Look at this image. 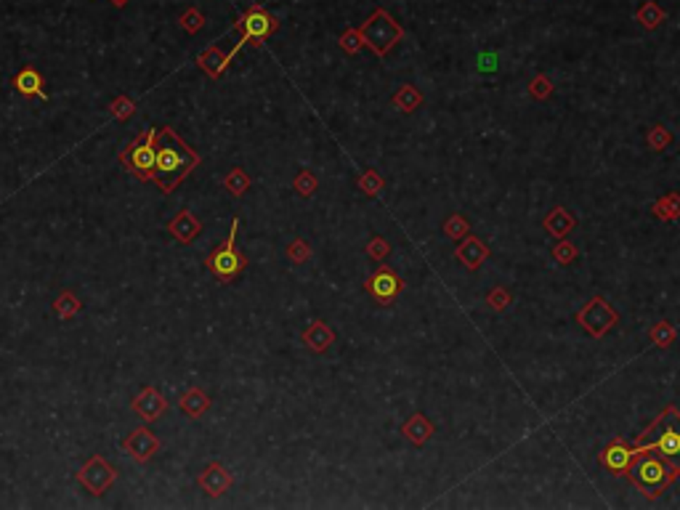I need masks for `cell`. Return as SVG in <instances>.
I'll return each mask as SVG.
<instances>
[{
    "label": "cell",
    "mask_w": 680,
    "mask_h": 510,
    "mask_svg": "<svg viewBox=\"0 0 680 510\" xmlns=\"http://www.w3.org/2000/svg\"><path fill=\"white\" fill-rule=\"evenodd\" d=\"M656 449H659L662 455H667V457H678L680 455V434L678 431H665L662 439L656 441Z\"/></svg>",
    "instance_id": "obj_23"
},
{
    "label": "cell",
    "mask_w": 680,
    "mask_h": 510,
    "mask_svg": "<svg viewBox=\"0 0 680 510\" xmlns=\"http://www.w3.org/2000/svg\"><path fill=\"white\" fill-rule=\"evenodd\" d=\"M665 471H667V468H665L656 457H646L635 465L632 476H635V481H641L643 486H659L662 481H665Z\"/></svg>",
    "instance_id": "obj_16"
},
{
    "label": "cell",
    "mask_w": 680,
    "mask_h": 510,
    "mask_svg": "<svg viewBox=\"0 0 680 510\" xmlns=\"http://www.w3.org/2000/svg\"><path fill=\"white\" fill-rule=\"evenodd\" d=\"M123 449L130 460L136 462H149L160 452V439L151 434L149 428H136L123 439Z\"/></svg>",
    "instance_id": "obj_8"
},
{
    "label": "cell",
    "mask_w": 680,
    "mask_h": 510,
    "mask_svg": "<svg viewBox=\"0 0 680 510\" xmlns=\"http://www.w3.org/2000/svg\"><path fill=\"white\" fill-rule=\"evenodd\" d=\"M157 133L160 127H149L144 139L130 141L123 154H120V163L136 176L139 181H151L154 179V163H157Z\"/></svg>",
    "instance_id": "obj_3"
},
{
    "label": "cell",
    "mask_w": 680,
    "mask_h": 510,
    "mask_svg": "<svg viewBox=\"0 0 680 510\" xmlns=\"http://www.w3.org/2000/svg\"><path fill=\"white\" fill-rule=\"evenodd\" d=\"M402 434L407 436L412 444H426V439L433 434V425H430L423 415H415V418H409V420L404 422Z\"/></svg>",
    "instance_id": "obj_18"
},
{
    "label": "cell",
    "mask_w": 680,
    "mask_h": 510,
    "mask_svg": "<svg viewBox=\"0 0 680 510\" xmlns=\"http://www.w3.org/2000/svg\"><path fill=\"white\" fill-rule=\"evenodd\" d=\"M479 64H481L479 67L481 72H497V56L494 53H484L479 59Z\"/></svg>",
    "instance_id": "obj_30"
},
{
    "label": "cell",
    "mask_w": 680,
    "mask_h": 510,
    "mask_svg": "<svg viewBox=\"0 0 680 510\" xmlns=\"http://www.w3.org/2000/svg\"><path fill=\"white\" fill-rule=\"evenodd\" d=\"M77 481L86 486L90 495L101 497V495H107V489L117 481V471H114L112 465L101 457V455H93V457L77 471Z\"/></svg>",
    "instance_id": "obj_6"
},
{
    "label": "cell",
    "mask_w": 680,
    "mask_h": 510,
    "mask_svg": "<svg viewBox=\"0 0 680 510\" xmlns=\"http://www.w3.org/2000/svg\"><path fill=\"white\" fill-rule=\"evenodd\" d=\"M250 176H247V170H242V167H231L226 173V179H224V186H226V191L231 194V197H242L245 191L250 189Z\"/></svg>",
    "instance_id": "obj_20"
},
{
    "label": "cell",
    "mask_w": 680,
    "mask_h": 510,
    "mask_svg": "<svg viewBox=\"0 0 680 510\" xmlns=\"http://www.w3.org/2000/svg\"><path fill=\"white\" fill-rule=\"evenodd\" d=\"M237 231H240V218L231 221V231L224 240V244H218L213 253L208 255V268L218 282H231L247 268V258H242V253H237Z\"/></svg>",
    "instance_id": "obj_2"
},
{
    "label": "cell",
    "mask_w": 680,
    "mask_h": 510,
    "mask_svg": "<svg viewBox=\"0 0 680 510\" xmlns=\"http://www.w3.org/2000/svg\"><path fill=\"white\" fill-rule=\"evenodd\" d=\"M237 29H240L242 38H240V43H237V46L229 51V59H234L245 43L264 46L266 38H268V35H274V32L279 29V22H277V16H271L268 11H264L261 6H255V8H250V11L245 13L240 22H237Z\"/></svg>",
    "instance_id": "obj_5"
},
{
    "label": "cell",
    "mask_w": 680,
    "mask_h": 510,
    "mask_svg": "<svg viewBox=\"0 0 680 510\" xmlns=\"http://www.w3.org/2000/svg\"><path fill=\"white\" fill-rule=\"evenodd\" d=\"M231 484H234V478H231V473H229V468L224 462H208L205 465V471L200 476V489L208 497L215 499L221 497V495H226L229 489H231Z\"/></svg>",
    "instance_id": "obj_10"
},
{
    "label": "cell",
    "mask_w": 680,
    "mask_h": 510,
    "mask_svg": "<svg viewBox=\"0 0 680 510\" xmlns=\"http://www.w3.org/2000/svg\"><path fill=\"white\" fill-rule=\"evenodd\" d=\"M303 345L308 348V351H314V354H325L329 345L335 343V332H332V327H329L325 319H316V322H311L306 330H303Z\"/></svg>",
    "instance_id": "obj_12"
},
{
    "label": "cell",
    "mask_w": 680,
    "mask_h": 510,
    "mask_svg": "<svg viewBox=\"0 0 680 510\" xmlns=\"http://www.w3.org/2000/svg\"><path fill=\"white\" fill-rule=\"evenodd\" d=\"M292 189H295V194H301V197H311L319 189V181H316V176L311 170H301L295 176V181H292Z\"/></svg>",
    "instance_id": "obj_21"
},
{
    "label": "cell",
    "mask_w": 680,
    "mask_h": 510,
    "mask_svg": "<svg viewBox=\"0 0 680 510\" xmlns=\"http://www.w3.org/2000/svg\"><path fill=\"white\" fill-rule=\"evenodd\" d=\"M197 64H200L202 72H208L213 80H218V77L226 72V67L231 64V59H229V53H224L218 46H210L208 51L197 56Z\"/></svg>",
    "instance_id": "obj_15"
},
{
    "label": "cell",
    "mask_w": 680,
    "mask_h": 510,
    "mask_svg": "<svg viewBox=\"0 0 680 510\" xmlns=\"http://www.w3.org/2000/svg\"><path fill=\"white\" fill-rule=\"evenodd\" d=\"M402 280H399V274L393 271V268H388V266H380L369 280H367V284H365V290L378 303H393V298H399V293H402Z\"/></svg>",
    "instance_id": "obj_7"
},
{
    "label": "cell",
    "mask_w": 680,
    "mask_h": 510,
    "mask_svg": "<svg viewBox=\"0 0 680 510\" xmlns=\"http://www.w3.org/2000/svg\"><path fill=\"white\" fill-rule=\"evenodd\" d=\"M109 109H112L114 120H120V123H123V120H128V117L136 115V104L130 102L128 96H117V99L109 104Z\"/></svg>",
    "instance_id": "obj_26"
},
{
    "label": "cell",
    "mask_w": 680,
    "mask_h": 510,
    "mask_svg": "<svg viewBox=\"0 0 680 510\" xmlns=\"http://www.w3.org/2000/svg\"><path fill=\"white\" fill-rule=\"evenodd\" d=\"M178 407L184 409L191 420H200L202 415L213 407V401H210V396L205 394L202 388H186L181 394V399H178Z\"/></svg>",
    "instance_id": "obj_14"
},
{
    "label": "cell",
    "mask_w": 680,
    "mask_h": 510,
    "mask_svg": "<svg viewBox=\"0 0 680 510\" xmlns=\"http://www.w3.org/2000/svg\"><path fill=\"white\" fill-rule=\"evenodd\" d=\"M367 255H369V258H375V261H383V258L388 255V242H386L383 237H375L372 242L367 244Z\"/></svg>",
    "instance_id": "obj_29"
},
{
    "label": "cell",
    "mask_w": 680,
    "mask_h": 510,
    "mask_svg": "<svg viewBox=\"0 0 680 510\" xmlns=\"http://www.w3.org/2000/svg\"><path fill=\"white\" fill-rule=\"evenodd\" d=\"M362 46H365V38H362L359 29H348V32L340 35V48H343L346 53H356Z\"/></svg>",
    "instance_id": "obj_27"
},
{
    "label": "cell",
    "mask_w": 680,
    "mask_h": 510,
    "mask_svg": "<svg viewBox=\"0 0 680 510\" xmlns=\"http://www.w3.org/2000/svg\"><path fill=\"white\" fill-rule=\"evenodd\" d=\"M130 407H133V412L144 422H154L157 418H163L165 412H168V399L154 385H147L144 391H139V396H133Z\"/></svg>",
    "instance_id": "obj_9"
},
{
    "label": "cell",
    "mask_w": 680,
    "mask_h": 510,
    "mask_svg": "<svg viewBox=\"0 0 680 510\" xmlns=\"http://www.w3.org/2000/svg\"><path fill=\"white\" fill-rule=\"evenodd\" d=\"M359 189L365 191V194H369V197L380 194L383 191V179L378 176V170H365L359 176Z\"/></svg>",
    "instance_id": "obj_24"
},
{
    "label": "cell",
    "mask_w": 680,
    "mask_h": 510,
    "mask_svg": "<svg viewBox=\"0 0 680 510\" xmlns=\"http://www.w3.org/2000/svg\"><path fill=\"white\" fill-rule=\"evenodd\" d=\"M287 258H290L292 263H306V261L311 258V247H308V242H306L303 237H295V240L287 244Z\"/></svg>",
    "instance_id": "obj_25"
},
{
    "label": "cell",
    "mask_w": 680,
    "mask_h": 510,
    "mask_svg": "<svg viewBox=\"0 0 680 510\" xmlns=\"http://www.w3.org/2000/svg\"><path fill=\"white\" fill-rule=\"evenodd\" d=\"M13 88L19 90L22 96H27V99H32V96L48 99V93H46V80H43V75H40L38 69H32V67H25V69L16 72V77H13Z\"/></svg>",
    "instance_id": "obj_13"
},
{
    "label": "cell",
    "mask_w": 680,
    "mask_h": 510,
    "mask_svg": "<svg viewBox=\"0 0 680 510\" xmlns=\"http://www.w3.org/2000/svg\"><path fill=\"white\" fill-rule=\"evenodd\" d=\"M420 102H423V99H420V93H417L412 85H402V90L393 96V104H396L402 112H412Z\"/></svg>",
    "instance_id": "obj_22"
},
{
    "label": "cell",
    "mask_w": 680,
    "mask_h": 510,
    "mask_svg": "<svg viewBox=\"0 0 680 510\" xmlns=\"http://www.w3.org/2000/svg\"><path fill=\"white\" fill-rule=\"evenodd\" d=\"M200 165V154L178 136L173 127H160L157 133V163H154V184L163 194H170L181 181Z\"/></svg>",
    "instance_id": "obj_1"
},
{
    "label": "cell",
    "mask_w": 680,
    "mask_h": 510,
    "mask_svg": "<svg viewBox=\"0 0 680 510\" xmlns=\"http://www.w3.org/2000/svg\"><path fill=\"white\" fill-rule=\"evenodd\" d=\"M168 231H170L181 244H191L202 234V221L191 213L189 207H181L176 216L170 218Z\"/></svg>",
    "instance_id": "obj_11"
},
{
    "label": "cell",
    "mask_w": 680,
    "mask_h": 510,
    "mask_svg": "<svg viewBox=\"0 0 680 510\" xmlns=\"http://www.w3.org/2000/svg\"><path fill=\"white\" fill-rule=\"evenodd\" d=\"M112 3H114V6H117V8H123V6H125L128 0H112Z\"/></svg>",
    "instance_id": "obj_31"
},
{
    "label": "cell",
    "mask_w": 680,
    "mask_h": 510,
    "mask_svg": "<svg viewBox=\"0 0 680 510\" xmlns=\"http://www.w3.org/2000/svg\"><path fill=\"white\" fill-rule=\"evenodd\" d=\"M202 25H205V16H202L197 8H189V11L181 16V27H184L186 32H191V35H194V32H200Z\"/></svg>",
    "instance_id": "obj_28"
},
{
    "label": "cell",
    "mask_w": 680,
    "mask_h": 510,
    "mask_svg": "<svg viewBox=\"0 0 680 510\" xmlns=\"http://www.w3.org/2000/svg\"><path fill=\"white\" fill-rule=\"evenodd\" d=\"M83 308V303H80V298H77L72 290H64V293H59V298L53 301V314L59 319H72Z\"/></svg>",
    "instance_id": "obj_19"
},
{
    "label": "cell",
    "mask_w": 680,
    "mask_h": 510,
    "mask_svg": "<svg viewBox=\"0 0 680 510\" xmlns=\"http://www.w3.org/2000/svg\"><path fill=\"white\" fill-rule=\"evenodd\" d=\"M359 32H362V38H365L367 48H369L372 53H378V56H386V53H388L404 35L402 27L396 25L383 8H378V11L372 13L365 25H362Z\"/></svg>",
    "instance_id": "obj_4"
},
{
    "label": "cell",
    "mask_w": 680,
    "mask_h": 510,
    "mask_svg": "<svg viewBox=\"0 0 680 510\" xmlns=\"http://www.w3.org/2000/svg\"><path fill=\"white\" fill-rule=\"evenodd\" d=\"M604 462H606V468H608V471H614V473L627 471V468H630V462H632V449H627L625 444H611L608 449H606Z\"/></svg>",
    "instance_id": "obj_17"
}]
</instances>
